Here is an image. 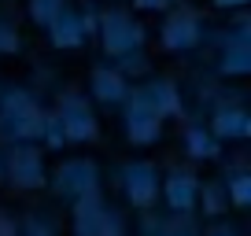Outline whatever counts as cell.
Here are the masks:
<instances>
[{
    "label": "cell",
    "instance_id": "6da1fadb",
    "mask_svg": "<svg viewBox=\"0 0 251 236\" xmlns=\"http://www.w3.org/2000/svg\"><path fill=\"white\" fill-rule=\"evenodd\" d=\"M159 126H163V115L151 107L148 93H137L133 103H129V122H126V133L133 137L137 144H151L159 137Z\"/></svg>",
    "mask_w": 251,
    "mask_h": 236
},
{
    "label": "cell",
    "instance_id": "7a4b0ae2",
    "mask_svg": "<svg viewBox=\"0 0 251 236\" xmlns=\"http://www.w3.org/2000/svg\"><path fill=\"white\" fill-rule=\"evenodd\" d=\"M141 26H133L126 15H107L103 19V45L111 55H129L133 45H141Z\"/></svg>",
    "mask_w": 251,
    "mask_h": 236
},
{
    "label": "cell",
    "instance_id": "3957f363",
    "mask_svg": "<svg viewBox=\"0 0 251 236\" xmlns=\"http://www.w3.org/2000/svg\"><path fill=\"white\" fill-rule=\"evenodd\" d=\"M126 196L133 199V203H141V207L155 203V196H159L155 166L151 163H133L129 166V170H126Z\"/></svg>",
    "mask_w": 251,
    "mask_h": 236
},
{
    "label": "cell",
    "instance_id": "277c9868",
    "mask_svg": "<svg viewBox=\"0 0 251 236\" xmlns=\"http://www.w3.org/2000/svg\"><path fill=\"white\" fill-rule=\"evenodd\" d=\"M55 118H59V129H63L67 141H89L96 133V122H93V115H89V107L81 100H67Z\"/></svg>",
    "mask_w": 251,
    "mask_h": 236
},
{
    "label": "cell",
    "instance_id": "5b68a950",
    "mask_svg": "<svg viewBox=\"0 0 251 236\" xmlns=\"http://www.w3.org/2000/svg\"><path fill=\"white\" fill-rule=\"evenodd\" d=\"M196 181L188 177V173H174V177H166L163 185V199L174 207V211H188V207L196 203Z\"/></svg>",
    "mask_w": 251,
    "mask_h": 236
},
{
    "label": "cell",
    "instance_id": "8992f818",
    "mask_svg": "<svg viewBox=\"0 0 251 236\" xmlns=\"http://www.w3.org/2000/svg\"><path fill=\"white\" fill-rule=\"evenodd\" d=\"M81 37H85V30H81L78 15L59 11V15L52 19V45L55 48H74V45H81Z\"/></svg>",
    "mask_w": 251,
    "mask_h": 236
},
{
    "label": "cell",
    "instance_id": "52a82bcc",
    "mask_svg": "<svg viewBox=\"0 0 251 236\" xmlns=\"http://www.w3.org/2000/svg\"><path fill=\"white\" fill-rule=\"evenodd\" d=\"M93 163H71V166H63V189L74 192V199L78 196H89V192L96 189V177H93Z\"/></svg>",
    "mask_w": 251,
    "mask_h": 236
},
{
    "label": "cell",
    "instance_id": "ba28073f",
    "mask_svg": "<svg viewBox=\"0 0 251 236\" xmlns=\"http://www.w3.org/2000/svg\"><path fill=\"white\" fill-rule=\"evenodd\" d=\"M11 177L19 185H37L41 181V166H37V151L33 148H15V155H11Z\"/></svg>",
    "mask_w": 251,
    "mask_h": 236
},
{
    "label": "cell",
    "instance_id": "9c48e42d",
    "mask_svg": "<svg viewBox=\"0 0 251 236\" xmlns=\"http://www.w3.org/2000/svg\"><path fill=\"white\" fill-rule=\"evenodd\" d=\"M196 19H188V15H174L170 26L163 30V45L166 48H188L192 41H196Z\"/></svg>",
    "mask_w": 251,
    "mask_h": 236
},
{
    "label": "cell",
    "instance_id": "30bf717a",
    "mask_svg": "<svg viewBox=\"0 0 251 236\" xmlns=\"http://www.w3.org/2000/svg\"><path fill=\"white\" fill-rule=\"evenodd\" d=\"M214 133L244 141V137L251 133V118L244 115V111H218V115H214Z\"/></svg>",
    "mask_w": 251,
    "mask_h": 236
},
{
    "label": "cell",
    "instance_id": "8fae6325",
    "mask_svg": "<svg viewBox=\"0 0 251 236\" xmlns=\"http://www.w3.org/2000/svg\"><path fill=\"white\" fill-rule=\"evenodd\" d=\"M93 89H96V96L107 100V103H115V100L126 96V81H122L118 71H96L93 74Z\"/></svg>",
    "mask_w": 251,
    "mask_h": 236
},
{
    "label": "cell",
    "instance_id": "7c38bea8",
    "mask_svg": "<svg viewBox=\"0 0 251 236\" xmlns=\"http://www.w3.org/2000/svg\"><path fill=\"white\" fill-rule=\"evenodd\" d=\"M100 211H103V207H96L93 196H78V207H74V214H78V236H96Z\"/></svg>",
    "mask_w": 251,
    "mask_h": 236
},
{
    "label": "cell",
    "instance_id": "4fadbf2b",
    "mask_svg": "<svg viewBox=\"0 0 251 236\" xmlns=\"http://www.w3.org/2000/svg\"><path fill=\"white\" fill-rule=\"evenodd\" d=\"M185 144H188V155H196V159L214 155V137L203 133V129H188V133H185Z\"/></svg>",
    "mask_w": 251,
    "mask_h": 236
},
{
    "label": "cell",
    "instance_id": "5bb4252c",
    "mask_svg": "<svg viewBox=\"0 0 251 236\" xmlns=\"http://www.w3.org/2000/svg\"><path fill=\"white\" fill-rule=\"evenodd\" d=\"M233 52L226 55V63H222V74H244L251 67V55H248V48H244V41H233Z\"/></svg>",
    "mask_w": 251,
    "mask_h": 236
},
{
    "label": "cell",
    "instance_id": "9a60e30c",
    "mask_svg": "<svg viewBox=\"0 0 251 236\" xmlns=\"http://www.w3.org/2000/svg\"><path fill=\"white\" fill-rule=\"evenodd\" d=\"M148 100H151V107H155L159 115H170V111H177V96H174L170 85H151Z\"/></svg>",
    "mask_w": 251,
    "mask_h": 236
},
{
    "label": "cell",
    "instance_id": "2e32d148",
    "mask_svg": "<svg viewBox=\"0 0 251 236\" xmlns=\"http://www.w3.org/2000/svg\"><path fill=\"white\" fill-rule=\"evenodd\" d=\"M63 11V0H30V15L41 26H52V19Z\"/></svg>",
    "mask_w": 251,
    "mask_h": 236
},
{
    "label": "cell",
    "instance_id": "e0dca14e",
    "mask_svg": "<svg viewBox=\"0 0 251 236\" xmlns=\"http://www.w3.org/2000/svg\"><path fill=\"white\" fill-rule=\"evenodd\" d=\"M229 196H233L236 207H248L251 203V173H236L233 185H229Z\"/></svg>",
    "mask_w": 251,
    "mask_h": 236
},
{
    "label": "cell",
    "instance_id": "ac0fdd59",
    "mask_svg": "<svg viewBox=\"0 0 251 236\" xmlns=\"http://www.w3.org/2000/svg\"><path fill=\"white\" fill-rule=\"evenodd\" d=\"M96 236H126V233H122V221H118V214L100 211V221H96Z\"/></svg>",
    "mask_w": 251,
    "mask_h": 236
},
{
    "label": "cell",
    "instance_id": "d6986e66",
    "mask_svg": "<svg viewBox=\"0 0 251 236\" xmlns=\"http://www.w3.org/2000/svg\"><path fill=\"white\" fill-rule=\"evenodd\" d=\"M222 199H226V192H222V185H207V189H203V211L218 214V211H222Z\"/></svg>",
    "mask_w": 251,
    "mask_h": 236
},
{
    "label": "cell",
    "instance_id": "ffe728a7",
    "mask_svg": "<svg viewBox=\"0 0 251 236\" xmlns=\"http://www.w3.org/2000/svg\"><path fill=\"white\" fill-rule=\"evenodd\" d=\"M15 48H19L15 30H11V26H0V52H15Z\"/></svg>",
    "mask_w": 251,
    "mask_h": 236
},
{
    "label": "cell",
    "instance_id": "44dd1931",
    "mask_svg": "<svg viewBox=\"0 0 251 236\" xmlns=\"http://www.w3.org/2000/svg\"><path fill=\"white\" fill-rule=\"evenodd\" d=\"M137 4H141V8H163L166 0H137Z\"/></svg>",
    "mask_w": 251,
    "mask_h": 236
},
{
    "label": "cell",
    "instance_id": "7402d4cb",
    "mask_svg": "<svg viewBox=\"0 0 251 236\" xmlns=\"http://www.w3.org/2000/svg\"><path fill=\"white\" fill-rule=\"evenodd\" d=\"M218 8H236V4H248V0H214Z\"/></svg>",
    "mask_w": 251,
    "mask_h": 236
},
{
    "label": "cell",
    "instance_id": "603a6c76",
    "mask_svg": "<svg viewBox=\"0 0 251 236\" xmlns=\"http://www.w3.org/2000/svg\"><path fill=\"white\" fill-rule=\"evenodd\" d=\"M33 236H48V233H45V229H33Z\"/></svg>",
    "mask_w": 251,
    "mask_h": 236
},
{
    "label": "cell",
    "instance_id": "cb8c5ba5",
    "mask_svg": "<svg viewBox=\"0 0 251 236\" xmlns=\"http://www.w3.org/2000/svg\"><path fill=\"white\" fill-rule=\"evenodd\" d=\"M214 236H229V233H214Z\"/></svg>",
    "mask_w": 251,
    "mask_h": 236
},
{
    "label": "cell",
    "instance_id": "d4e9b609",
    "mask_svg": "<svg viewBox=\"0 0 251 236\" xmlns=\"http://www.w3.org/2000/svg\"><path fill=\"white\" fill-rule=\"evenodd\" d=\"M0 177H4V170H0Z\"/></svg>",
    "mask_w": 251,
    "mask_h": 236
}]
</instances>
